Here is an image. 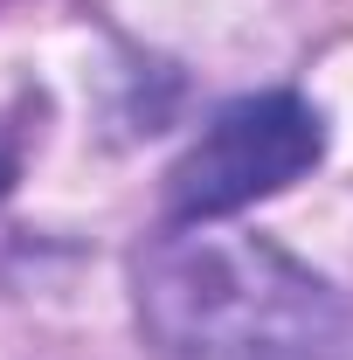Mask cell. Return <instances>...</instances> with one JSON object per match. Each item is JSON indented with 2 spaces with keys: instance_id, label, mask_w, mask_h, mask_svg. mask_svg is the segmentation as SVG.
Masks as SVG:
<instances>
[{
  "instance_id": "obj_2",
  "label": "cell",
  "mask_w": 353,
  "mask_h": 360,
  "mask_svg": "<svg viewBox=\"0 0 353 360\" xmlns=\"http://www.w3.org/2000/svg\"><path fill=\"white\" fill-rule=\"evenodd\" d=\"M326 160V118L298 90H257L222 104L201 125L167 174V222L174 229H208L229 222L243 208H257L264 194H284L291 180H305Z\"/></svg>"
},
{
  "instance_id": "obj_3",
  "label": "cell",
  "mask_w": 353,
  "mask_h": 360,
  "mask_svg": "<svg viewBox=\"0 0 353 360\" xmlns=\"http://www.w3.org/2000/svg\"><path fill=\"white\" fill-rule=\"evenodd\" d=\"M7 174H14V153H7V132H0V187H7Z\"/></svg>"
},
{
  "instance_id": "obj_1",
  "label": "cell",
  "mask_w": 353,
  "mask_h": 360,
  "mask_svg": "<svg viewBox=\"0 0 353 360\" xmlns=\"http://www.w3.org/2000/svg\"><path fill=\"white\" fill-rule=\"evenodd\" d=\"M132 298L160 360H353V305L257 236H153Z\"/></svg>"
}]
</instances>
